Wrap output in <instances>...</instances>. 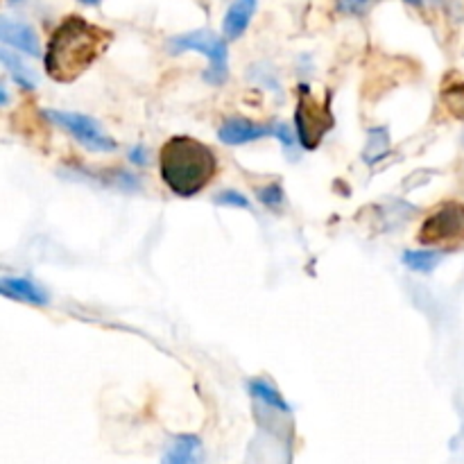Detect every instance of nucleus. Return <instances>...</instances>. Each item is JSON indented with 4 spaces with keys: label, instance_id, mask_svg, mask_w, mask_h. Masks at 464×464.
I'll list each match as a JSON object with an SVG mask.
<instances>
[{
    "label": "nucleus",
    "instance_id": "obj_8",
    "mask_svg": "<svg viewBox=\"0 0 464 464\" xmlns=\"http://www.w3.org/2000/svg\"><path fill=\"white\" fill-rule=\"evenodd\" d=\"M270 134L272 127L258 125V122L247 121V118H231V121H227L225 125L220 127V131H218L220 140L227 145H245Z\"/></svg>",
    "mask_w": 464,
    "mask_h": 464
},
{
    "label": "nucleus",
    "instance_id": "obj_15",
    "mask_svg": "<svg viewBox=\"0 0 464 464\" xmlns=\"http://www.w3.org/2000/svg\"><path fill=\"white\" fill-rule=\"evenodd\" d=\"M442 100H444V107L449 109V113H451L453 118L464 121V82H460V84L447 86L442 93Z\"/></svg>",
    "mask_w": 464,
    "mask_h": 464
},
{
    "label": "nucleus",
    "instance_id": "obj_4",
    "mask_svg": "<svg viewBox=\"0 0 464 464\" xmlns=\"http://www.w3.org/2000/svg\"><path fill=\"white\" fill-rule=\"evenodd\" d=\"M295 121H297L295 125H297L299 143L306 150H315L326 136V131L334 127V116L329 111V104L320 102L308 89H302Z\"/></svg>",
    "mask_w": 464,
    "mask_h": 464
},
{
    "label": "nucleus",
    "instance_id": "obj_3",
    "mask_svg": "<svg viewBox=\"0 0 464 464\" xmlns=\"http://www.w3.org/2000/svg\"><path fill=\"white\" fill-rule=\"evenodd\" d=\"M168 50L170 53H186V50L202 53L208 59V71L204 72V80L213 86L225 84L229 75V50H227V41L213 34L211 30H195L172 36L168 41Z\"/></svg>",
    "mask_w": 464,
    "mask_h": 464
},
{
    "label": "nucleus",
    "instance_id": "obj_13",
    "mask_svg": "<svg viewBox=\"0 0 464 464\" xmlns=\"http://www.w3.org/2000/svg\"><path fill=\"white\" fill-rule=\"evenodd\" d=\"M249 392L256 399H261L267 408H275V411L279 412H290L288 401H285L270 383H266V381H252V383H249Z\"/></svg>",
    "mask_w": 464,
    "mask_h": 464
},
{
    "label": "nucleus",
    "instance_id": "obj_7",
    "mask_svg": "<svg viewBox=\"0 0 464 464\" xmlns=\"http://www.w3.org/2000/svg\"><path fill=\"white\" fill-rule=\"evenodd\" d=\"M0 44L12 45V48L21 50V53L32 54V57L41 54L36 32L30 25H25V23L12 21V18L0 16Z\"/></svg>",
    "mask_w": 464,
    "mask_h": 464
},
{
    "label": "nucleus",
    "instance_id": "obj_18",
    "mask_svg": "<svg viewBox=\"0 0 464 464\" xmlns=\"http://www.w3.org/2000/svg\"><path fill=\"white\" fill-rule=\"evenodd\" d=\"M370 3L372 0H340V7H343L344 12L358 14V12H362V9H365Z\"/></svg>",
    "mask_w": 464,
    "mask_h": 464
},
{
    "label": "nucleus",
    "instance_id": "obj_10",
    "mask_svg": "<svg viewBox=\"0 0 464 464\" xmlns=\"http://www.w3.org/2000/svg\"><path fill=\"white\" fill-rule=\"evenodd\" d=\"M204 449L198 435H177L163 451L161 464H202Z\"/></svg>",
    "mask_w": 464,
    "mask_h": 464
},
{
    "label": "nucleus",
    "instance_id": "obj_9",
    "mask_svg": "<svg viewBox=\"0 0 464 464\" xmlns=\"http://www.w3.org/2000/svg\"><path fill=\"white\" fill-rule=\"evenodd\" d=\"M0 295L14 302L32 304V306H45L48 304V293L34 281L21 279V276H3L0 279Z\"/></svg>",
    "mask_w": 464,
    "mask_h": 464
},
{
    "label": "nucleus",
    "instance_id": "obj_2",
    "mask_svg": "<svg viewBox=\"0 0 464 464\" xmlns=\"http://www.w3.org/2000/svg\"><path fill=\"white\" fill-rule=\"evenodd\" d=\"M159 170L172 193L179 198H193L211 184L218 170V159L202 140L172 136L159 152Z\"/></svg>",
    "mask_w": 464,
    "mask_h": 464
},
{
    "label": "nucleus",
    "instance_id": "obj_5",
    "mask_svg": "<svg viewBox=\"0 0 464 464\" xmlns=\"http://www.w3.org/2000/svg\"><path fill=\"white\" fill-rule=\"evenodd\" d=\"M45 116H48L50 122H54V125L62 127L63 131H68L82 148L91 150V152H113V150H116V140L109 134H104L102 127L98 125V121L84 116V113L48 109Z\"/></svg>",
    "mask_w": 464,
    "mask_h": 464
},
{
    "label": "nucleus",
    "instance_id": "obj_19",
    "mask_svg": "<svg viewBox=\"0 0 464 464\" xmlns=\"http://www.w3.org/2000/svg\"><path fill=\"white\" fill-rule=\"evenodd\" d=\"M7 102H9V93H7V89H5L3 82H0V107H3V104H7Z\"/></svg>",
    "mask_w": 464,
    "mask_h": 464
},
{
    "label": "nucleus",
    "instance_id": "obj_16",
    "mask_svg": "<svg viewBox=\"0 0 464 464\" xmlns=\"http://www.w3.org/2000/svg\"><path fill=\"white\" fill-rule=\"evenodd\" d=\"M216 204L222 207H236V208H249V199L245 195H240L238 190H225L216 198Z\"/></svg>",
    "mask_w": 464,
    "mask_h": 464
},
{
    "label": "nucleus",
    "instance_id": "obj_11",
    "mask_svg": "<svg viewBox=\"0 0 464 464\" xmlns=\"http://www.w3.org/2000/svg\"><path fill=\"white\" fill-rule=\"evenodd\" d=\"M254 12H256V0H234L231 7L227 9L225 21H222V32H225L227 39H238V36H243L249 21H252Z\"/></svg>",
    "mask_w": 464,
    "mask_h": 464
},
{
    "label": "nucleus",
    "instance_id": "obj_6",
    "mask_svg": "<svg viewBox=\"0 0 464 464\" xmlns=\"http://www.w3.org/2000/svg\"><path fill=\"white\" fill-rule=\"evenodd\" d=\"M464 240V204L447 202L435 208L420 229V243L453 245Z\"/></svg>",
    "mask_w": 464,
    "mask_h": 464
},
{
    "label": "nucleus",
    "instance_id": "obj_12",
    "mask_svg": "<svg viewBox=\"0 0 464 464\" xmlns=\"http://www.w3.org/2000/svg\"><path fill=\"white\" fill-rule=\"evenodd\" d=\"M0 63L7 68L9 75L14 77V82H16L18 86H23V89H34L36 86L34 71H32V68H27L18 54H14L12 50L0 48Z\"/></svg>",
    "mask_w": 464,
    "mask_h": 464
},
{
    "label": "nucleus",
    "instance_id": "obj_20",
    "mask_svg": "<svg viewBox=\"0 0 464 464\" xmlns=\"http://www.w3.org/2000/svg\"><path fill=\"white\" fill-rule=\"evenodd\" d=\"M80 3H82V5H91V7H93V5H98L100 0H80Z\"/></svg>",
    "mask_w": 464,
    "mask_h": 464
},
{
    "label": "nucleus",
    "instance_id": "obj_1",
    "mask_svg": "<svg viewBox=\"0 0 464 464\" xmlns=\"http://www.w3.org/2000/svg\"><path fill=\"white\" fill-rule=\"evenodd\" d=\"M111 44V32L86 18L68 16L53 32L45 50V71L54 82H72Z\"/></svg>",
    "mask_w": 464,
    "mask_h": 464
},
{
    "label": "nucleus",
    "instance_id": "obj_17",
    "mask_svg": "<svg viewBox=\"0 0 464 464\" xmlns=\"http://www.w3.org/2000/svg\"><path fill=\"white\" fill-rule=\"evenodd\" d=\"M258 199L266 202L267 207H276V204L284 202V190L279 184H270L266 188H258Z\"/></svg>",
    "mask_w": 464,
    "mask_h": 464
},
{
    "label": "nucleus",
    "instance_id": "obj_14",
    "mask_svg": "<svg viewBox=\"0 0 464 464\" xmlns=\"http://www.w3.org/2000/svg\"><path fill=\"white\" fill-rule=\"evenodd\" d=\"M440 254L430 252V249H412V252L403 254V263L415 272H430L440 263Z\"/></svg>",
    "mask_w": 464,
    "mask_h": 464
}]
</instances>
